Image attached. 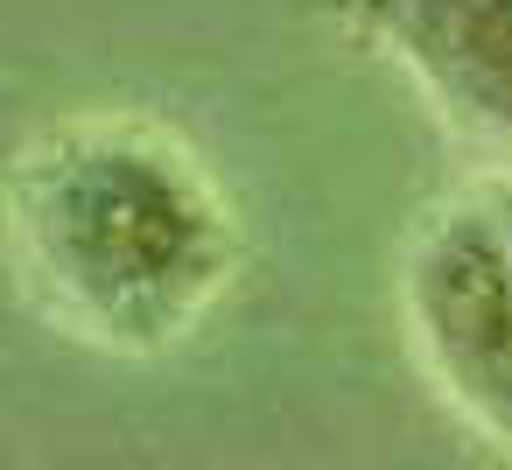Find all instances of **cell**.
<instances>
[{
	"label": "cell",
	"instance_id": "1",
	"mask_svg": "<svg viewBox=\"0 0 512 470\" xmlns=\"http://www.w3.org/2000/svg\"><path fill=\"white\" fill-rule=\"evenodd\" d=\"M22 246L50 302L99 337H176L225 274L197 169L141 134H64L22 176Z\"/></svg>",
	"mask_w": 512,
	"mask_h": 470
},
{
	"label": "cell",
	"instance_id": "2",
	"mask_svg": "<svg viewBox=\"0 0 512 470\" xmlns=\"http://www.w3.org/2000/svg\"><path fill=\"white\" fill-rule=\"evenodd\" d=\"M407 330L442 400L512 449V239L498 211L456 204L414 239Z\"/></svg>",
	"mask_w": 512,
	"mask_h": 470
},
{
	"label": "cell",
	"instance_id": "3",
	"mask_svg": "<svg viewBox=\"0 0 512 470\" xmlns=\"http://www.w3.org/2000/svg\"><path fill=\"white\" fill-rule=\"evenodd\" d=\"M372 22L456 120L512 141V0H372Z\"/></svg>",
	"mask_w": 512,
	"mask_h": 470
},
{
	"label": "cell",
	"instance_id": "4",
	"mask_svg": "<svg viewBox=\"0 0 512 470\" xmlns=\"http://www.w3.org/2000/svg\"><path fill=\"white\" fill-rule=\"evenodd\" d=\"M498 218H505V239H512V197H505V211H498Z\"/></svg>",
	"mask_w": 512,
	"mask_h": 470
}]
</instances>
